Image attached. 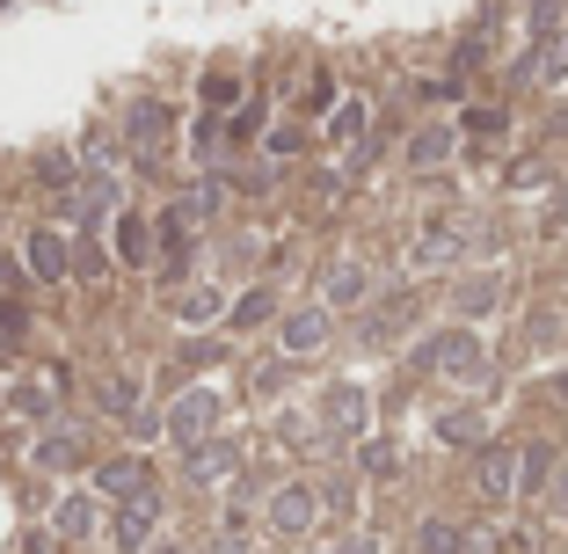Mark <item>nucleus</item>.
Here are the masks:
<instances>
[{
  "label": "nucleus",
  "instance_id": "obj_1",
  "mask_svg": "<svg viewBox=\"0 0 568 554\" xmlns=\"http://www.w3.org/2000/svg\"><path fill=\"white\" fill-rule=\"evenodd\" d=\"M416 365L437 372V380H467V386L488 380V351H481V336H474V329H445V336H430L416 351Z\"/></svg>",
  "mask_w": 568,
  "mask_h": 554
},
{
  "label": "nucleus",
  "instance_id": "obj_2",
  "mask_svg": "<svg viewBox=\"0 0 568 554\" xmlns=\"http://www.w3.org/2000/svg\"><path fill=\"white\" fill-rule=\"evenodd\" d=\"M219 416H226V402H219L212 386H190V394H175L168 402V445H204V437L219 431Z\"/></svg>",
  "mask_w": 568,
  "mask_h": 554
},
{
  "label": "nucleus",
  "instance_id": "obj_3",
  "mask_svg": "<svg viewBox=\"0 0 568 554\" xmlns=\"http://www.w3.org/2000/svg\"><path fill=\"white\" fill-rule=\"evenodd\" d=\"M474 488H481L488 504H510L525 488V445H481V460H474Z\"/></svg>",
  "mask_w": 568,
  "mask_h": 554
},
{
  "label": "nucleus",
  "instance_id": "obj_4",
  "mask_svg": "<svg viewBox=\"0 0 568 554\" xmlns=\"http://www.w3.org/2000/svg\"><path fill=\"white\" fill-rule=\"evenodd\" d=\"M153 525H161V496H153V488H146V496H124V504L110 511V547L139 554L153 540Z\"/></svg>",
  "mask_w": 568,
  "mask_h": 554
},
{
  "label": "nucleus",
  "instance_id": "obj_5",
  "mask_svg": "<svg viewBox=\"0 0 568 554\" xmlns=\"http://www.w3.org/2000/svg\"><path fill=\"white\" fill-rule=\"evenodd\" d=\"M22 263H30L37 285H59V278H73V249H67V234H51V226H37V234L22 241Z\"/></svg>",
  "mask_w": 568,
  "mask_h": 554
},
{
  "label": "nucleus",
  "instance_id": "obj_6",
  "mask_svg": "<svg viewBox=\"0 0 568 554\" xmlns=\"http://www.w3.org/2000/svg\"><path fill=\"white\" fill-rule=\"evenodd\" d=\"M314 488H306V482H284L277 488V496H270V511H263V518H270V533H284V540H292V533H306V525H314Z\"/></svg>",
  "mask_w": 568,
  "mask_h": 554
},
{
  "label": "nucleus",
  "instance_id": "obj_7",
  "mask_svg": "<svg viewBox=\"0 0 568 554\" xmlns=\"http://www.w3.org/2000/svg\"><path fill=\"white\" fill-rule=\"evenodd\" d=\"M321 416H328V431L335 437H365V423H372V402H365V386H328V402H321Z\"/></svg>",
  "mask_w": 568,
  "mask_h": 554
},
{
  "label": "nucleus",
  "instance_id": "obj_8",
  "mask_svg": "<svg viewBox=\"0 0 568 554\" xmlns=\"http://www.w3.org/2000/svg\"><path fill=\"white\" fill-rule=\"evenodd\" d=\"M59 212H67V219H102V212H118V175H88V183H73L67 198H59Z\"/></svg>",
  "mask_w": 568,
  "mask_h": 554
},
{
  "label": "nucleus",
  "instance_id": "obj_9",
  "mask_svg": "<svg viewBox=\"0 0 568 554\" xmlns=\"http://www.w3.org/2000/svg\"><path fill=\"white\" fill-rule=\"evenodd\" d=\"M124 132H132L139 153H161L168 139H175V110H168V102H139L132 118H124Z\"/></svg>",
  "mask_w": 568,
  "mask_h": 554
},
{
  "label": "nucleus",
  "instance_id": "obj_10",
  "mask_svg": "<svg viewBox=\"0 0 568 554\" xmlns=\"http://www.w3.org/2000/svg\"><path fill=\"white\" fill-rule=\"evenodd\" d=\"M95 488H102V496H118V504H124V496H146V488H153V467L139 453H118L110 467L95 474Z\"/></svg>",
  "mask_w": 568,
  "mask_h": 554
},
{
  "label": "nucleus",
  "instance_id": "obj_11",
  "mask_svg": "<svg viewBox=\"0 0 568 554\" xmlns=\"http://www.w3.org/2000/svg\"><path fill=\"white\" fill-rule=\"evenodd\" d=\"M328 343V306H300V314H284V351L292 357H314Z\"/></svg>",
  "mask_w": 568,
  "mask_h": 554
},
{
  "label": "nucleus",
  "instance_id": "obj_12",
  "mask_svg": "<svg viewBox=\"0 0 568 554\" xmlns=\"http://www.w3.org/2000/svg\"><path fill=\"white\" fill-rule=\"evenodd\" d=\"M423 554H496V540H488V533H467V525L430 518V525H423Z\"/></svg>",
  "mask_w": 568,
  "mask_h": 554
},
{
  "label": "nucleus",
  "instance_id": "obj_13",
  "mask_svg": "<svg viewBox=\"0 0 568 554\" xmlns=\"http://www.w3.org/2000/svg\"><path fill=\"white\" fill-rule=\"evenodd\" d=\"M365 124H372V102L365 95L328 102V147H365Z\"/></svg>",
  "mask_w": 568,
  "mask_h": 554
},
{
  "label": "nucleus",
  "instance_id": "obj_14",
  "mask_svg": "<svg viewBox=\"0 0 568 554\" xmlns=\"http://www.w3.org/2000/svg\"><path fill=\"white\" fill-rule=\"evenodd\" d=\"M234 467H241V453L226 445V437H204V445H190V482H226Z\"/></svg>",
  "mask_w": 568,
  "mask_h": 554
},
{
  "label": "nucleus",
  "instance_id": "obj_15",
  "mask_svg": "<svg viewBox=\"0 0 568 554\" xmlns=\"http://www.w3.org/2000/svg\"><path fill=\"white\" fill-rule=\"evenodd\" d=\"M452 147H459V132H452V124H423V132L408 139V169H445Z\"/></svg>",
  "mask_w": 568,
  "mask_h": 554
},
{
  "label": "nucleus",
  "instance_id": "obj_16",
  "mask_svg": "<svg viewBox=\"0 0 568 554\" xmlns=\"http://www.w3.org/2000/svg\"><path fill=\"white\" fill-rule=\"evenodd\" d=\"M95 518H102V496H67V504L51 511V533H59V540H88Z\"/></svg>",
  "mask_w": 568,
  "mask_h": 554
},
{
  "label": "nucleus",
  "instance_id": "obj_17",
  "mask_svg": "<svg viewBox=\"0 0 568 554\" xmlns=\"http://www.w3.org/2000/svg\"><path fill=\"white\" fill-rule=\"evenodd\" d=\"M525 73H532V81H568V22H561L554 37H539V44H532Z\"/></svg>",
  "mask_w": 568,
  "mask_h": 554
},
{
  "label": "nucleus",
  "instance_id": "obj_18",
  "mask_svg": "<svg viewBox=\"0 0 568 554\" xmlns=\"http://www.w3.org/2000/svg\"><path fill=\"white\" fill-rule=\"evenodd\" d=\"M37 467H51V474H73V467H81V460H88V445H81V437H73V431H51V437H37Z\"/></svg>",
  "mask_w": 568,
  "mask_h": 554
},
{
  "label": "nucleus",
  "instance_id": "obj_19",
  "mask_svg": "<svg viewBox=\"0 0 568 554\" xmlns=\"http://www.w3.org/2000/svg\"><path fill=\"white\" fill-rule=\"evenodd\" d=\"M226 314V292H212V285H190L183 300H175V321L183 329H204V321H219Z\"/></svg>",
  "mask_w": 568,
  "mask_h": 554
},
{
  "label": "nucleus",
  "instance_id": "obj_20",
  "mask_svg": "<svg viewBox=\"0 0 568 554\" xmlns=\"http://www.w3.org/2000/svg\"><path fill=\"white\" fill-rule=\"evenodd\" d=\"M365 292H372L365 263H335L328 270V306H365Z\"/></svg>",
  "mask_w": 568,
  "mask_h": 554
},
{
  "label": "nucleus",
  "instance_id": "obj_21",
  "mask_svg": "<svg viewBox=\"0 0 568 554\" xmlns=\"http://www.w3.org/2000/svg\"><path fill=\"white\" fill-rule=\"evenodd\" d=\"M51 402H59V372H37V380L16 386V409H22V416H51Z\"/></svg>",
  "mask_w": 568,
  "mask_h": 554
},
{
  "label": "nucleus",
  "instance_id": "obj_22",
  "mask_svg": "<svg viewBox=\"0 0 568 554\" xmlns=\"http://www.w3.org/2000/svg\"><path fill=\"white\" fill-rule=\"evenodd\" d=\"M118 255L124 263H153V226L146 219H132V212L118 219Z\"/></svg>",
  "mask_w": 568,
  "mask_h": 554
},
{
  "label": "nucleus",
  "instance_id": "obj_23",
  "mask_svg": "<svg viewBox=\"0 0 568 554\" xmlns=\"http://www.w3.org/2000/svg\"><path fill=\"white\" fill-rule=\"evenodd\" d=\"M437 437H445V445H481V409H445V416H437Z\"/></svg>",
  "mask_w": 568,
  "mask_h": 554
},
{
  "label": "nucleus",
  "instance_id": "obj_24",
  "mask_svg": "<svg viewBox=\"0 0 568 554\" xmlns=\"http://www.w3.org/2000/svg\"><path fill=\"white\" fill-rule=\"evenodd\" d=\"M270 314H277V292L255 285V292H241V300H234V314H226V321H234V329H263Z\"/></svg>",
  "mask_w": 568,
  "mask_h": 554
},
{
  "label": "nucleus",
  "instance_id": "obj_25",
  "mask_svg": "<svg viewBox=\"0 0 568 554\" xmlns=\"http://www.w3.org/2000/svg\"><path fill=\"white\" fill-rule=\"evenodd\" d=\"M452 249H459V234H452V226H430V234L416 241V270H437V263H452Z\"/></svg>",
  "mask_w": 568,
  "mask_h": 554
},
{
  "label": "nucleus",
  "instance_id": "obj_26",
  "mask_svg": "<svg viewBox=\"0 0 568 554\" xmlns=\"http://www.w3.org/2000/svg\"><path fill=\"white\" fill-rule=\"evenodd\" d=\"M496 300H503V278H467V285H459V306H467V314H488Z\"/></svg>",
  "mask_w": 568,
  "mask_h": 554
},
{
  "label": "nucleus",
  "instance_id": "obj_27",
  "mask_svg": "<svg viewBox=\"0 0 568 554\" xmlns=\"http://www.w3.org/2000/svg\"><path fill=\"white\" fill-rule=\"evenodd\" d=\"M204 102H212V110H234L241 81H234V73H204Z\"/></svg>",
  "mask_w": 568,
  "mask_h": 554
},
{
  "label": "nucleus",
  "instance_id": "obj_28",
  "mask_svg": "<svg viewBox=\"0 0 568 554\" xmlns=\"http://www.w3.org/2000/svg\"><path fill=\"white\" fill-rule=\"evenodd\" d=\"M102 402L118 409V416H132V409H139V380H132V372H118V380L102 386Z\"/></svg>",
  "mask_w": 568,
  "mask_h": 554
},
{
  "label": "nucleus",
  "instance_id": "obj_29",
  "mask_svg": "<svg viewBox=\"0 0 568 554\" xmlns=\"http://www.w3.org/2000/svg\"><path fill=\"white\" fill-rule=\"evenodd\" d=\"M561 30V0H532V44Z\"/></svg>",
  "mask_w": 568,
  "mask_h": 554
},
{
  "label": "nucleus",
  "instance_id": "obj_30",
  "mask_svg": "<svg viewBox=\"0 0 568 554\" xmlns=\"http://www.w3.org/2000/svg\"><path fill=\"white\" fill-rule=\"evenodd\" d=\"M365 467H372V474H394V467H402V453H394L386 437H372V445H365Z\"/></svg>",
  "mask_w": 568,
  "mask_h": 554
},
{
  "label": "nucleus",
  "instance_id": "obj_31",
  "mask_svg": "<svg viewBox=\"0 0 568 554\" xmlns=\"http://www.w3.org/2000/svg\"><path fill=\"white\" fill-rule=\"evenodd\" d=\"M73 270H81V278H102V270H110V255H102L95 241H81V249H73Z\"/></svg>",
  "mask_w": 568,
  "mask_h": 554
},
{
  "label": "nucleus",
  "instance_id": "obj_32",
  "mask_svg": "<svg viewBox=\"0 0 568 554\" xmlns=\"http://www.w3.org/2000/svg\"><path fill=\"white\" fill-rule=\"evenodd\" d=\"M554 504L568 511V460H561V467H554Z\"/></svg>",
  "mask_w": 568,
  "mask_h": 554
},
{
  "label": "nucleus",
  "instance_id": "obj_33",
  "mask_svg": "<svg viewBox=\"0 0 568 554\" xmlns=\"http://www.w3.org/2000/svg\"><path fill=\"white\" fill-rule=\"evenodd\" d=\"M561 394H568V372H561Z\"/></svg>",
  "mask_w": 568,
  "mask_h": 554
}]
</instances>
